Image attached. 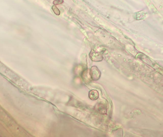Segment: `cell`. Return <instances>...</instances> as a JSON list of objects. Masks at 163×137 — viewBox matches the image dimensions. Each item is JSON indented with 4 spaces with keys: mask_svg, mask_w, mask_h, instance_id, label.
Returning a JSON list of instances; mask_svg holds the SVG:
<instances>
[{
    "mask_svg": "<svg viewBox=\"0 0 163 137\" xmlns=\"http://www.w3.org/2000/svg\"><path fill=\"white\" fill-rule=\"evenodd\" d=\"M89 74L92 81H96L100 79L101 76V72L98 67L94 66L91 68Z\"/></svg>",
    "mask_w": 163,
    "mask_h": 137,
    "instance_id": "cell-1",
    "label": "cell"
},
{
    "mask_svg": "<svg viewBox=\"0 0 163 137\" xmlns=\"http://www.w3.org/2000/svg\"><path fill=\"white\" fill-rule=\"evenodd\" d=\"M90 57L91 59L93 62H101L102 60H103V57L101 54L96 53V52H94V51H92L90 53Z\"/></svg>",
    "mask_w": 163,
    "mask_h": 137,
    "instance_id": "cell-2",
    "label": "cell"
},
{
    "mask_svg": "<svg viewBox=\"0 0 163 137\" xmlns=\"http://www.w3.org/2000/svg\"><path fill=\"white\" fill-rule=\"evenodd\" d=\"M95 109L99 113H101L102 114H106L107 113V109L105 105L102 103H98L96 104L95 107Z\"/></svg>",
    "mask_w": 163,
    "mask_h": 137,
    "instance_id": "cell-3",
    "label": "cell"
},
{
    "mask_svg": "<svg viewBox=\"0 0 163 137\" xmlns=\"http://www.w3.org/2000/svg\"><path fill=\"white\" fill-rule=\"evenodd\" d=\"M89 97L92 101H96L99 97L98 92L95 89L91 90L89 92Z\"/></svg>",
    "mask_w": 163,
    "mask_h": 137,
    "instance_id": "cell-4",
    "label": "cell"
}]
</instances>
